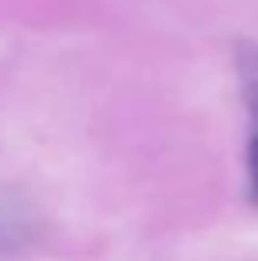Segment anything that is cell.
<instances>
[{
    "instance_id": "obj_1",
    "label": "cell",
    "mask_w": 258,
    "mask_h": 261,
    "mask_svg": "<svg viewBox=\"0 0 258 261\" xmlns=\"http://www.w3.org/2000/svg\"><path fill=\"white\" fill-rule=\"evenodd\" d=\"M239 63V80L245 93V106L252 116V139H248V195L258 205V46L255 43H239L235 53Z\"/></svg>"
}]
</instances>
